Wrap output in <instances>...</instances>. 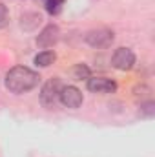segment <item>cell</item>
I'll return each mask as SVG.
<instances>
[{"instance_id":"1","label":"cell","mask_w":155,"mask_h":157,"mask_svg":"<svg viewBox=\"0 0 155 157\" xmlns=\"http://www.w3.org/2000/svg\"><path fill=\"white\" fill-rule=\"evenodd\" d=\"M6 88L15 93V95H22V93H28L31 91L33 88H37L40 82V75L37 71H33L31 68H26V66H15L11 68L7 73H6Z\"/></svg>"},{"instance_id":"5","label":"cell","mask_w":155,"mask_h":157,"mask_svg":"<svg viewBox=\"0 0 155 157\" xmlns=\"http://www.w3.org/2000/svg\"><path fill=\"white\" fill-rule=\"evenodd\" d=\"M59 101H60L62 106L77 110V108L82 106L84 97H82V91L78 88H75V86H62V90L59 93Z\"/></svg>"},{"instance_id":"11","label":"cell","mask_w":155,"mask_h":157,"mask_svg":"<svg viewBox=\"0 0 155 157\" xmlns=\"http://www.w3.org/2000/svg\"><path fill=\"white\" fill-rule=\"evenodd\" d=\"M44 2H46V11L49 15H59L62 11L64 0H44Z\"/></svg>"},{"instance_id":"6","label":"cell","mask_w":155,"mask_h":157,"mask_svg":"<svg viewBox=\"0 0 155 157\" xmlns=\"http://www.w3.org/2000/svg\"><path fill=\"white\" fill-rule=\"evenodd\" d=\"M60 39V29L57 24H47L42 28L39 35H37V46L42 49H47V48H53Z\"/></svg>"},{"instance_id":"3","label":"cell","mask_w":155,"mask_h":157,"mask_svg":"<svg viewBox=\"0 0 155 157\" xmlns=\"http://www.w3.org/2000/svg\"><path fill=\"white\" fill-rule=\"evenodd\" d=\"M60 90H62L60 78L59 77L49 78V80L42 86V90H40V104H42L44 108H53V106L57 104V101H59Z\"/></svg>"},{"instance_id":"8","label":"cell","mask_w":155,"mask_h":157,"mask_svg":"<svg viewBox=\"0 0 155 157\" xmlns=\"http://www.w3.org/2000/svg\"><path fill=\"white\" fill-rule=\"evenodd\" d=\"M42 24V15L40 13H35V11H26L20 15V28L28 33L31 31H37L39 26Z\"/></svg>"},{"instance_id":"13","label":"cell","mask_w":155,"mask_h":157,"mask_svg":"<svg viewBox=\"0 0 155 157\" xmlns=\"http://www.w3.org/2000/svg\"><path fill=\"white\" fill-rule=\"evenodd\" d=\"M7 24H9V11H7V7L0 2V29L7 28Z\"/></svg>"},{"instance_id":"9","label":"cell","mask_w":155,"mask_h":157,"mask_svg":"<svg viewBox=\"0 0 155 157\" xmlns=\"http://www.w3.org/2000/svg\"><path fill=\"white\" fill-rule=\"evenodd\" d=\"M55 60H57V53L51 51V49H44V51H40L39 55H35V59H33L35 66H39V68H49Z\"/></svg>"},{"instance_id":"2","label":"cell","mask_w":155,"mask_h":157,"mask_svg":"<svg viewBox=\"0 0 155 157\" xmlns=\"http://www.w3.org/2000/svg\"><path fill=\"white\" fill-rule=\"evenodd\" d=\"M115 39V33L108 28H97V29H91L86 33V44L91 46V48H97V49H104V48H110L112 42Z\"/></svg>"},{"instance_id":"4","label":"cell","mask_w":155,"mask_h":157,"mask_svg":"<svg viewBox=\"0 0 155 157\" xmlns=\"http://www.w3.org/2000/svg\"><path fill=\"white\" fill-rule=\"evenodd\" d=\"M112 66L119 71H130L135 66V53L130 48H117L112 55Z\"/></svg>"},{"instance_id":"7","label":"cell","mask_w":155,"mask_h":157,"mask_svg":"<svg viewBox=\"0 0 155 157\" xmlns=\"http://www.w3.org/2000/svg\"><path fill=\"white\" fill-rule=\"evenodd\" d=\"M91 93H113L117 90V82L106 77H89L86 82Z\"/></svg>"},{"instance_id":"12","label":"cell","mask_w":155,"mask_h":157,"mask_svg":"<svg viewBox=\"0 0 155 157\" xmlns=\"http://www.w3.org/2000/svg\"><path fill=\"white\" fill-rule=\"evenodd\" d=\"M89 68L86 66V64H77L75 68H73V77L75 80H82V78H89Z\"/></svg>"},{"instance_id":"10","label":"cell","mask_w":155,"mask_h":157,"mask_svg":"<svg viewBox=\"0 0 155 157\" xmlns=\"http://www.w3.org/2000/svg\"><path fill=\"white\" fill-rule=\"evenodd\" d=\"M139 115L144 119H152L155 115V104L153 101H144L141 102V110H139Z\"/></svg>"}]
</instances>
